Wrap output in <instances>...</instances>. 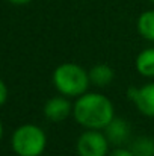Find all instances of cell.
I'll use <instances>...</instances> for the list:
<instances>
[{"instance_id":"obj_1","label":"cell","mask_w":154,"mask_h":156,"mask_svg":"<svg viewBox=\"0 0 154 156\" xmlns=\"http://www.w3.org/2000/svg\"><path fill=\"white\" fill-rule=\"evenodd\" d=\"M73 117L85 129L103 130L115 117L112 100L100 93H85L73 103Z\"/></svg>"},{"instance_id":"obj_2","label":"cell","mask_w":154,"mask_h":156,"mask_svg":"<svg viewBox=\"0 0 154 156\" xmlns=\"http://www.w3.org/2000/svg\"><path fill=\"white\" fill-rule=\"evenodd\" d=\"M56 91L68 99H77L88 91L91 85L88 71L74 62H63L57 65L51 76Z\"/></svg>"},{"instance_id":"obj_3","label":"cell","mask_w":154,"mask_h":156,"mask_svg":"<svg viewBox=\"0 0 154 156\" xmlns=\"http://www.w3.org/2000/svg\"><path fill=\"white\" fill-rule=\"evenodd\" d=\"M11 144L18 156H41L47 147V135L36 124H23L12 133Z\"/></svg>"},{"instance_id":"obj_4","label":"cell","mask_w":154,"mask_h":156,"mask_svg":"<svg viewBox=\"0 0 154 156\" xmlns=\"http://www.w3.org/2000/svg\"><path fill=\"white\" fill-rule=\"evenodd\" d=\"M109 141L101 130L86 129L77 138V155L79 156H107L109 155Z\"/></svg>"},{"instance_id":"obj_5","label":"cell","mask_w":154,"mask_h":156,"mask_svg":"<svg viewBox=\"0 0 154 156\" xmlns=\"http://www.w3.org/2000/svg\"><path fill=\"white\" fill-rule=\"evenodd\" d=\"M127 99L133 102L136 109L145 115L154 117V82H148L144 87H132L127 90Z\"/></svg>"},{"instance_id":"obj_6","label":"cell","mask_w":154,"mask_h":156,"mask_svg":"<svg viewBox=\"0 0 154 156\" xmlns=\"http://www.w3.org/2000/svg\"><path fill=\"white\" fill-rule=\"evenodd\" d=\"M44 115L47 120L53 123H60L65 121L70 115H73V103L70 102L68 97L65 96H54L49 99L44 105Z\"/></svg>"},{"instance_id":"obj_7","label":"cell","mask_w":154,"mask_h":156,"mask_svg":"<svg viewBox=\"0 0 154 156\" xmlns=\"http://www.w3.org/2000/svg\"><path fill=\"white\" fill-rule=\"evenodd\" d=\"M103 130L109 144H113L116 147H121L124 143H127L130 136V124L121 117H113V120Z\"/></svg>"},{"instance_id":"obj_8","label":"cell","mask_w":154,"mask_h":156,"mask_svg":"<svg viewBox=\"0 0 154 156\" xmlns=\"http://www.w3.org/2000/svg\"><path fill=\"white\" fill-rule=\"evenodd\" d=\"M88 74H89L91 83L98 87V88L109 87L113 82V79H115V71L107 64H95V65H92L89 68Z\"/></svg>"},{"instance_id":"obj_9","label":"cell","mask_w":154,"mask_h":156,"mask_svg":"<svg viewBox=\"0 0 154 156\" xmlns=\"http://www.w3.org/2000/svg\"><path fill=\"white\" fill-rule=\"evenodd\" d=\"M135 67L141 76L148 79L154 77V47H147L138 53Z\"/></svg>"},{"instance_id":"obj_10","label":"cell","mask_w":154,"mask_h":156,"mask_svg":"<svg viewBox=\"0 0 154 156\" xmlns=\"http://www.w3.org/2000/svg\"><path fill=\"white\" fill-rule=\"evenodd\" d=\"M136 29L144 40L154 43V9L145 11L138 17Z\"/></svg>"},{"instance_id":"obj_11","label":"cell","mask_w":154,"mask_h":156,"mask_svg":"<svg viewBox=\"0 0 154 156\" xmlns=\"http://www.w3.org/2000/svg\"><path fill=\"white\" fill-rule=\"evenodd\" d=\"M130 150L135 156H154V140L150 136L136 138L132 143Z\"/></svg>"},{"instance_id":"obj_12","label":"cell","mask_w":154,"mask_h":156,"mask_svg":"<svg viewBox=\"0 0 154 156\" xmlns=\"http://www.w3.org/2000/svg\"><path fill=\"white\" fill-rule=\"evenodd\" d=\"M107 156H135V155H133L132 150L127 149V147H116V149H113L112 152H109Z\"/></svg>"},{"instance_id":"obj_13","label":"cell","mask_w":154,"mask_h":156,"mask_svg":"<svg viewBox=\"0 0 154 156\" xmlns=\"http://www.w3.org/2000/svg\"><path fill=\"white\" fill-rule=\"evenodd\" d=\"M6 99H8V88H6L5 82L0 79V106L6 102Z\"/></svg>"},{"instance_id":"obj_14","label":"cell","mask_w":154,"mask_h":156,"mask_svg":"<svg viewBox=\"0 0 154 156\" xmlns=\"http://www.w3.org/2000/svg\"><path fill=\"white\" fill-rule=\"evenodd\" d=\"M6 2H9V3H12V5H27V3H30L32 0H6Z\"/></svg>"},{"instance_id":"obj_15","label":"cell","mask_w":154,"mask_h":156,"mask_svg":"<svg viewBox=\"0 0 154 156\" xmlns=\"http://www.w3.org/2000/svg\"><path fill=\"white\" fill-rule=\"evenodd\" d=\"M2 136H3V124L0 121V141H2Z\"/></svg>"},{"instance_id":"obj_16","label":"cell","mask_w":154,"mask_h":156,"mask_svg":"<svg viewBox=\"0 0 154 156\" xmlns=\"http://www.w3.org/2000/svg\"><path fill=\"white\" fill-rule=\"evenodd\" d=\"M150 2H151V3H154V0H150Z\"/></svg>"}]
</instances>
